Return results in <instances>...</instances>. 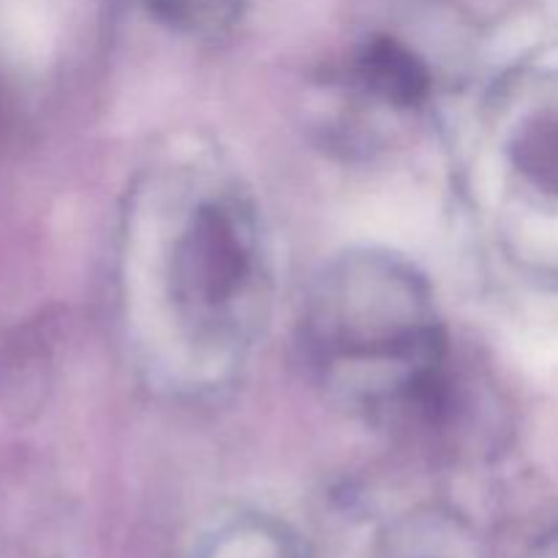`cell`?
Wrapping results in <instances>:
<instances>
[{"mask_svg":"<svg viewBox=\"0 0 558 558\" xmlns=\"http://www.w3.org/2000/svg\"><path fill=\"white\" fill-rule=\"evenodd\" d=\"M311 349L327 379L368 412L428 414L441 401V357L423 287L385 262L347 265L311 316Z\"/></svg>","mask_w":558,"mask_h":558,"instance_id":"cell-1","label":"cell"},{"mask_svg":"<svg viewBox=\"0 0 558 558\" xmlns=\"http://www.w3.org/2000/svg\"><path fill=\"white\" fill-rule=\"evenodd\" d=\"M259 272L251 213L232 196L199 202L172 243V298L189 322L232 325L254 298Z\"/></svg>","mask_w":558,"mask_h":558,"instance_id":"cell-2","label":"cell"},{"mask_svg":"<svg viewBox=\"0 0 558 558\" xmlns=\"http://www.w3.org/2000/svg\"><path fill=\"white\" fill-rule=\"evenodd\" d=\"M352 76L365 96L396 109L417 107L425 101L430 87V76L423 63L403 47L387 41L371 44L357 58Z\"/></svg>","mask_w":558,"mask_h":558,"instance_id":"cell-3","label":"cell"},{"mask_svg":"<svg viewBox=\"0 0 558 558\" xmlns=\"http://www.w3.org/2000/svg\"><path fill=\"white\" fill-rule=\"evenodd\" d=\"M199 558H305L292 534L276 523L243 521L218 534Z\"/></svg>","mask_w":558,"mask_h":558,"instance_id":"cell-4","label":"cell"},{"mask_svg":"<svg viewBox=\"0 0 558 558\" xmlns=\"http://www.w3.org/2000/svg\"><path fill=\"white\" fill-rule=\"evenodd\" d=\"M381 558H483V550L456 523H409L387 543Z\"/></svg>","mask_w":558,"mask_h":558,"instance_id":"cell-5","label":"cell"},{"mask_svg":"<svg viewBox=\"0 0 558 558\" xmlns=\"http://www.w3.org/2000/svg\"><path fill=\"white\" fill-rule=\"evenodd\" d=\"M515 161L534 183L558 189V118L534 120L515 145Z\"/></svg>","mask_w":558,"mask_h":558,"instance_id":"cell-6","label":"cell"}]
</instances>
